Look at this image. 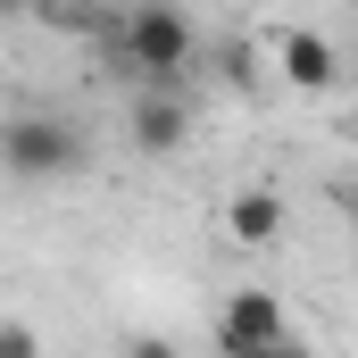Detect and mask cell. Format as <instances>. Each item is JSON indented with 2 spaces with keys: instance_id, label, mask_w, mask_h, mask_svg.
<instances>
[{
  "instance_id": "cell-1",
  "label": "cell",
  "mask_w": 358,
  "mask_h": 358,
  "mask_svg": "<svg viewBox=\"0 0 358 358\" xmlns=\"http://www.w3.org/2000/svg\"><path fill=\"white\" fill-rule=\"evenodd\" d=\"M117 50H125V67H134V76L167 84V76H183V67H192L200 25L183 17L176 0H134V8L117 17Z\"/></svg>"
},
{
  "instance_id": "cell-2",
  "label": "cell",
  "mask_w": 358,
  "mask_h": 358,
  "mask_svg": "<svg viewBox=\"0 0 358 358\" xmlns=\"http://www.w3.org/2000/svg\"><path fill=\"white\" fill-rule=\"evenodd\" d=\"M0 159H8L17 183H59V176L84 167V134H76L67 117L25 108V117H8V134H0Z\"/></svg>"
},
{
  "instance_id": "cell-3",
  "label": "cell",
  "mask_w": 358,
  "mask_h": 358,
  "mask_svg": "<svg viewBox=\"0 0 358 358\" xmlns=\"http://www.w3.org/2000/svg\"><path fill=\"white\" fill-rule=\"evenodd\" d=\"M275 342H292V334H283V300H275V292H234L225 317H217V350L225 358H259V350H275Z\"/></svg>"
},
{
  "instance_id": "cell-4",
  "label": "cell",
  "mask_w": 358,
  "mask_h": 358,
  "mask_svg": "<svg viewBox=\"0 0 358 358\" xmlns=\"http://www.w3.org/2000/svg\"><path fill=\"white\" fill-rule=\"evenodd\" d=\"M275 67H283V84H292V92H334V84H342V50H334L317 25H283Z\"/></svg>"
},
{
  "instance_id": "cell-5",
  "label": "cell",
  "mask_w": 358,
  "mask_h": 358,
  "mask_svg": "<svg viewBox=\"0 0 358 358\" xmlns=\"http://www.w3.org/2000/svg\"><path fill=\"white\" fill-rule=\"evenodd\" d=\"M125 134H134V150H142V159H176L183 134H192V108H183L176 92H134Z\"/></svg>"
},
{
  "instance_id": "cell-6",
  "label": "cell",
  "mask_w": 358,
  "mask_h": 358,
  "mask_svg": "<svg viewBox=\"0 0 358 358\" xmlns=\"http://www.w3.org/2000/svg\"><path fill=\"white\" fill-rule=\"evenodd\" d=\"M225 225H234V242H242V250H259V242L283 234V200H275V192H242V200L225 208Z\"/></svg>"
},
{
  "instance_id": "cell-7",
  "label": "cell",
  "mask_w": 358,
  "mask_h": 358,
  "mask_svg": "<svg viewBox=\"0 0 358 358\" xmlns=\"http://www.w3.org/2000/svg\"><path fill=\"white\" fill-rule=\"evenodd\" d=\"M0 358H42V342H34V325H25V317H8V325H0Z\"/></svg>"
},
{
  "instance_id": "cell-8",
  "label": "cell",
  "mask_w": 358,
  "mask_h": 358,
  "mask_svg": "<svg viewBox=\"0 0 358 358\" xmlns=\"http://www.w3.org/2000/svg\"><path fill=\"white\" fill-rule=\"evenodd\" d=\"M125 358H183L167 334H125Z\"/></svg>"
},
{
  "instance_id": "cell-9",
  "label": "cell",
  "mask_w": 358,
  "mask_h": 358,
  "mask_svg": "<svg viewBox=\"0 0 358 358\" xmlns=\"http://www.w3.org/2000/svg\"><path fill=\"white\" fill-rule=\"evenodd\" d=\"M259 358H308V350H300V342H275V350H259Z\"/></svg>"
},
{
  "instance_id": "cell-10",
  "label": "cell",
  "mask_w": 358,
  "mask_h": 358,
  "mask_svg": "<svg viewBox=\"0 0 358 358\" xmlns=\"http://www.w3.org/2000/svg\"><path fill=\"white\" fill-rule=\"evenodd\" d=\"M350 200H358V176H350Z\"/></svg>"
}]
</instances>
